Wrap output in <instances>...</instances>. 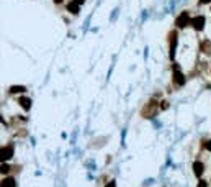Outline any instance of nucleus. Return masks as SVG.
<instances>
[{"label": "nucleus", "mask_w": 211, "mask_h": 187, "mask_svg": "<svg viewBox=\"0 0 211 187\" xmlns=\"http://www.w3.org/2000/svg\"><path fill=\"white\" fill-rule=\"evenodd\" d=\"M174 82L177 84V85H183L185 84V75L182 74V71H180V67L177 66H174Z\"/></svg>", "instance_id": "obj_3"}, {"label": "nucleus", "mask_w": 211, "mask_h": 187, "mask_svg": "<svg viewBox=\"0 0 211 187\" xmlns=\"http://www.w3.org/2000/svg\"><path fill=\"white\" fill-rule=\"evenodd\" d=\"M12 156H13V148L12 146H2V149H0V161L7 162Z\"/></svg>", "instance_id": "obj_2"}, {"label": "nucleus", "mask_w": 211, "mask_h": 187, "mask_svg": "<svg viewBox=\"0 0 211 187\" xmlns=\"http://www.w3.org/2000/svg\"><path fill=\"white\" fill-rule=\"evenodd\" d=\"M18 103L21 105V108H23V110H30V107H31V98L26 97V95H21V97L18 98Z\"/></svg>", "instance_id": "obj_7"}, {"label": "nucleus", "mask_w": 211, "mask_h": 187, "mask_svg": "<svg viewBox=\"0 0 211 187\" xmlns=\"http://www.w3.org/2000/svg\"><path fill=\"white\" fill-rule=\"evenodd\" d=\"M79 7H80V5H79V3L72 2V3H69V5H67V10H69L71 13H74V15H75V13H79Z\"/></svg>", "instance_id": "obj_11"}, {"label": "nucleus", "mask_w": 211, "mask_h": 187, "mask_svg": "<svg viewBox=\"0 0 211 187\" xmlns=\"http://www.w3.org/2000/svg\"><path fill=\"white\" fill-rule=\"evenodd\" d=\"M105 187H116V184H115V180H111V182H108Z\"/></svg>", "instance_id": "obj_14"}, {"label": "nucleus", "mask_w": 211, "mask_h": 187, "mask_svg": "<svg viewBox=\"0 0 211 187\" xmlns=\"http://www.w3.org/2000/svg\"><path fill=\"white\" fill-rule=\"evenodd\" d=\"M192 26L195 28L196 31L203 30V28H205V16H201V15H200V16H195V18L192 20Z\"/></svg>", "instance_id": "obj_6"}, {"label": "nucleus", "mask_w": 211, "mask_h": 187, "mask_svg": "<svg viewBox=\"0 0 211 187\" xmlns=\"http://www.w3.org/2000/svg\"><path fill=\"white\" fill-rule=\"evenodd\" d=\"M201 51L206 52V54H209V52H211V43L209 41H203L201 43Z\"/></svg>", "instance_id": "obj_12"}, {"label": "nucleus", "mask_w": 211, "mask_h": 187, "mask_svg": "<svg viewBox=\"0 0 211 187\" xmlns=\"http://www.w3.org/2000/svg\"><path fill=\"white\" fill-rule=\"evenodd\" d=\"M54 2H56V3H61V2H62V0H54Z\"/></svg>", "instance_id": "obj_19"}, {"label": "nucleus", "mask_w": 211, "mask_h": 187, "mask_svg": "<svg viewBox=\"0 0 211 187\" xmlns=\"http://www.w3.org/2000/svg\"><path fill=\"white\" fill-rule=\"evenodd\" d=\"M169 41H170V59H174L175 57V49H177V33L172 31L170 33V36H169Z\"/></svg>", "instance_id": "obj_5"}, {"label": "nucleus", "mask_w": 211, "mask_h": 187, "mask_svg": "<svg viewBox=\"0 0 211 187\" xmlns=\"http://www.w3.org/2000/svg\"><path fill=\"white\" fill-rule=\"evenodd\" d=\"M26 92V87L23 85H12L10 87V94H23Z\"/></svg>", "instance_id": "obj_10"}, {"label": "nucleus", "mask_w": 211, "mask_h": 187, "mask_svg": "<svg viewBox=\"0 0 211 187\" xmlns=\"http://www.w3.org/2000/svg\"><path fill=\"white\" fill-rule=\"evenodd\" d=\"M0 171H2V174H8L10 166L7 164V162H2V167H0Z\"/></svg>", "instance_id": "obj_13"}, {"label": "nucleus", "mask_w": 211, "mask_h": 187, "mask_svg": "<svg viewBox=\"0 0 211 187\" xmlns=\"http://www.w3.org/2000/svg\"><path fill=\"white\" fill-rule=\"evenodd\" d=\"M188 23H192V20H190V15H188L187 11H182V13L177 16V20H175V25L179 28H185Z\"/></svg>", "instance_id": "obj_1"}, {"label": "nucleus", "mask_w": 211, "mask_h": 187, "mask_svg": "<svg viewBox=\"0 0 211 187\" xmlns=\"http://www.w3.org/2000/svg\"><path fill=\"white\" fill-rule=\"evenodd\" d=\"M157 107H159V105L156 102H149V103L146 105V108L142 110V115H144V116H154V115L157 113V110H159Z\"/></svg>", "instance_id": "obj_4"}, {"label": "nucleus", "mask_w": 211, "mask_h": 187, "mask_svg": "<svg viewBox=\"0 0 211 187\" xmlns=\"http://www.w3.org/2000/svg\"><path fill=\"white\" fill-rule=\"evenodd\" d=\"M211 2V0H200V3H201V5H205V3H209Z\"/></svg>", "instance_id": "obj_16"}, {"label": "nucleus", "mask_w": 211, "mask_h": 187, "mask_svg": "<svg viewBox=\"0 0 211 187\" xmlns=\"http://www.w3.org/2000/svg\"><path fill=\"white\" fill-rule=\"evenodd\" d=\"M205 171V166H203V162H200V161H195L193 162V172H195V176H201Z\"/></svg>", "instance_id": "obj_8"}, {"label": "nucleus", "mask_w": 211, "mask_h": 187, "mask_svg": "<svg viewBox=\"0 0 211 187\" xmlns=\"http://www.w3.org/2000/svg\"><path fill=\"white\" fill-rule=\"evenodd\" d=\"M74 2H75V3H79V5H82V3L85 2V0H74Z\"/></svg>", "instance_id": "obj_17"}, {"label": "nucleus", "mask_w": 211, "mask_h": 187, "mask_svg": "<svg viewBox=\"0 0 211 187\" xmlns=\"http://www.w3.org/2000/svg\"><path fill=\"white\" fill-rule=\"evenodd\" d=\"M198 187H206V182H205V180H200V182H198Z\"/></svg>", "instance_id": "obj_15"}, {"label": "nucleus", "mask_w": 211, "mask_h": 187, "mask_svg": "<svg viewBox=\"0 0 211 187\" xmlns=\"http://www.w3.org/2000/svg\"><path fill=\"white\" fill-rule=\"evenodd\" d=\"M2 187H16L15 179H13V177H5V179L2 180Z\"/></svg>", "instance_id": "obj_9"}, {"label": "nucleus", "mask_w": 211, "mask_h": 187, "mask_svg": "<svg viewBox=\"0 0 211 187\" xmlns=\"http://www.w3.org/2000/svg\"><path fill=\"white\" fill-rule=\"evenodd\" d=\"M206 148H208V149H209V151H211V141H209V143H208V144H206Z\"/></svg>", "instance_id": "obj_18"}]
</instances>
